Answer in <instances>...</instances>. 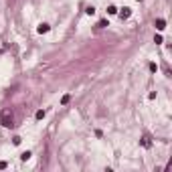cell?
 Returning a JSON list of instances; mask_svg holds the SVG:
<instances>
[{
	"mask_svg": "<svg viewBox=\"0 0 172 172\" xmlns=\"http://www.w3.org/2000/svg\"><path fill=\"white\" fill-rule=\"evenodd\" d=\"M12 112L10 110H2V114H0V124H2L4 128H12L14 124H12Z\"/></svg>",
	"mask_w": 172,
	"mask_h": 172,
	"instance_id": "1",
	"label": "cell"
},
{
	"mask_svg": "<svg viewBox=\"0 0 172 172\" xmlns=\"http://www.w3.org/2000/svg\"><path fill=\"white\" fill-rule=\"evenodd\" d=\"M130 16H132V8H128V6H126V8H122V10H120V18H122V20L130 18Z\"/></svg>",
	"mask_w": 172,
	"mask_h": 172,
	"instance_id": "2",
	"label": "cell"
},
{
	"mask_svg": "<svg viewBox=\"0 0 172 172\" xmlns=\"http://www.w3.org/2000/svg\"><path fill=\"white\" fill-rule=\"evenodd\" d=\"M51 31V27L47 25V23H43V25H39V29H37V33L39 35H45V33H49Z\"/></svg>",
	"mask_w": 172,
	"mask_h": 172,
	"instance_id": "3",
	"label": "cell"
},
{
	"mask_svg": "<svg viewBox=\"0 0 172 172\" xmlns=\"http://www.w3.org/2000/svg\"><path fill=\"white\" fill-rule=\"evenodd\" d=\"M154 25H156V29H158V31H164V29H166V20H164V18H156V23H154Z\"/></svg>",
	"mask_w": 172,
	"mask_h": 172,
	"instance_id": "4",
	"label": "cell"
},
{
	"mask_svg": "<svg viewBox=\"0 0 172 172\" xmlns=\"http://www.w3.org/2000/svg\"><path fill=\"white\" fill-rule=\"evenodd\" d=\"M142 146H144V148H150V146H152V140H150V136H144V138H142Z\"/></svg>",
	"mask_w": 172,
	"mask_h": 172,
	"instance_id": "5",
	"label": "cell"
},
{
	"mask_svg": "<svg viewBox=\"0 0 172 172\" xmlns=\"http://www.w3.org/2000/svg\"><path fill=\"white\" fill-rule=\"evenodd\" d=\"M45 116H47V112H45V110H39L35 118H37V120H43V118H45Z\"/></svg>",
	"mask_w": 172,
	"mask_h": 172,
	"instance_id": "6",
	"label": "cell"
},
{
	"mask_svg": "<svg viewBox=\"0 0 172 172\" xmlns=\"http://www.w3.org/2000/svg\"><path fill=\"white\" fill-rule=\"evenodd\" d=\"M31 156H33V154H31L29 150H27V152H23V154H20V160H25V162H27V160H29Z\"/></svg>",
	"mask_w": 172,
	"mask_h": 172,
	"instance_id": "7",
	"label": "cell"
},
{
	"mask_svg": "<svg viewBox=\"0 0 172 172\" xmlns=\"http://www.w3.org/2000/svg\"><path fill=\"white\" fill-rule=\"evenodd\" d=\"M69 101H71V95H63V99H61V103H63V105H67Z\"/></svg>",
	"mask_w": 172,
	"mask_h": 172,
	"instance_id": "8",
	"label": "cell"
},
{
	"mask_svg": "<svg viewBox=\"0 0 172 172\" xmlns=\"http://www.w3.org/2000/svg\"><path fill=\"white\" fill-rule=\"evenodd\" d=\"M107 14H118V8L116 6H107Z\"/></svg>",
	"mask_w": 172,
	"mask_h": 172,
	"instance_id": "9",
	"label": "cell"
},
{
	"mask_svg": "<svg viewBox=\"0 0 172 172\" xmlns=\"http://www.w3.org/2000/svg\"><path fill=\"white\" fill-rule=\"evenodd\" d=\"M85 12H87L89 16H93V14H95V8H93V6H87V8H85Z\"/></svg>",
	"mask_w": 172,
	"mask_h": 172,
	"instance_id": "10",
	"label": "cell"
},
{
	"mask_svg": "<svg viewBox=\"0 0 172 172\" xmlns=\"http://www.w3.org/2000/svg\"><path fill=\"white\" fill-rule=\"evenodd\" d=\"M20 142H23V138H20V136H14V138H12V144H14V146H18Z\"/></svg>",
	"mask_w": 172,
	"mask_h": 172,
	"instance_id": "11",
	"label": "cell"
},
{
	"mask_svg": "<svg viewBox=\"0 0 172 172\" xmlns=\"http://www.w3.org/2000/svg\"><path fill=\"white\" fill-rule=\"evenodd\" d=\"M103 27H107V23H105V20H99V23H97V29H103Z\"/></svg>",
	"mask_w": 172,
	"mask_h": 172,
	"instance_id": "12",
	"label": "cell"
},
{
	"mask_svg": "<svg viewBox=\"0 0 172 172\" xmlns=\"http://www.w3.org/2000/svg\"><path fill=\"white\" fill-rule=\"evenodd\" d=\"M154 43H156V45H160V43H162V37H160V35H156V37H154Z\"/></svg>",
	"mask_w": 172,
	"mask_h": 172,
	"instance_id": "13",
	"label": "cell"
},
{
	"mask_svg": "<svg viewBox=\"0 0 172 172\" xmlns=\"http://www.w3.org/2000/svg\"><path fill=\"white\" fill-rule=\"evenodd\" d=\"M6 166H8V162H4V160H2V162H0V170H4Z\"/></svg>",
	"mask_w": 172,
	"mask_h": 172,
	"instance_id": "14",
	"label": "cell"
}]
</instances>
